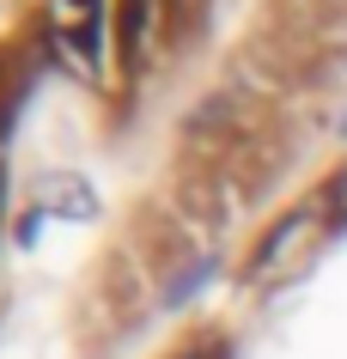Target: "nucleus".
Masks as SVG:
<instances>
[{
  "label": "nucleus",
  "instance_id": "obj_2",
  "mask_svg": "<svg viewBox=\"0 0 347 359\" xmlns=\"http://www.w3.org/2000/svg\"><path fill=\"white\" fill-rule=\"evenodd\" d=\"M329 208H335V213H347V170H341V183H335V195H329Z\"/></svg>",
  "mask_w": 347,
  "mask_h": 359
},
{
  "label": "nucleus",
  "instance_id": "obj_1",
  "mask_svg": "<svg viewBox=\"0 0 347 359\" xmlns=\"http://www.w3.org/2000/svg\"><path fill=\"white\" fill-rule=\"evenodd\" d=\"M323 231H329V213L323 208H299V213H287L280 226L268 231V244L256 250V280L262 286H274V280H287V274H299L305 268V256L317 244H323Z\"/></svg>",
  "mask_w": 347,
  "mask_h": 359
}]
</instances>
